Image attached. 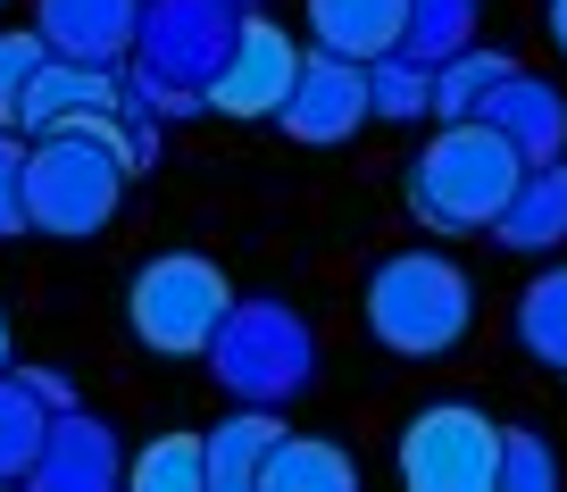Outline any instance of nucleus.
<instances>
[{"label": "nucleus", "instance_id": "obj_1", "mask_svg": "<svg viewBox=\"0 0 567 492\" xmlns=\"http://www.w3.org/2000/svg\"><path fill=\"white\" fill-rule=\"evenodd\" d=\"M125 184H134V167L117 142V109L59 125V134H25V217L51 243H92L117 217Z\"/></svg>", "mask_w": 567, "mask_h": 492}, {"label": "nucleus", "instance_id": "obj_2", "mask_svg": "<svg viewBox=\"0 0 567 492\" xmlns=\"http://www.w3.org/2000/svg\"><path fill=\"white\" fill-rule=\"evenodd\" d=\"M517 176H526V151L493 117L434 125V142L409 158V217L425 234H493V217L517 193Z\"/></svg>", "mask_w": 567, "mask_h": 492}, {"label": "nucleus", "instance_id": "obj_3", "mask_svg": "<svg viewBox=\"0 0 567 492\" xmlns=\"http://www.w3.org/2000/svg\"><path fill=\"white\" fill-rule=\"evenodd\" d=\"M359 309H368V335L392 359H443L476 326V284H467V267L451 250H392L368 276Z\"/></svg>", "mask_w": 567, "mask_h": 492}, {"label": "nucleus", "instance_id": "obj_4", "mask_svg": "<svg viewBox=\"0 0 567 492\" xmlns=\"http://www.w3.org/2000/svg\"><path fill=\"white\" fill-rule=\"evenodd\" d=\"M200 359H209V376L234 401H259V409H284L318 385V335H309V317L292 300H243L234 293V309L217 317Z\"/></svg>", "mask_w": 567, "mask_h": 492}, {"label": "nucleus", "instance_id": "obj_5", "mask_svg": "<svg viewBox=\"0 0 567 492\" xmlns=\"http://www.w3.org/2000/svg\"><path fill=\"white\" fill-rule=\"evenodd\" d=\"M226 309H234V284L200 250H159L125 284V326H134L142 351H159V359H200Z\"/></svg>", "mask_w": 567, "mask_h": 492}, {"label": "nucleus", "instance_id": "obj_6", "mask_svg": "<svg viewBox=\"0 0 567 492\" xmlns=\"http://www.w3.org/2000/svg\"><path fill=\"white\" fill-rule=\"evenodd\" d=\"M234 34H243V0H142L125 68H142L159 92H209Z\"/></svg>", "mask_w": 567, "mask_h": 492}, {"label": "nucleus", "instance_id": "obj_7", "mask_svg": "<svg viewBox=\"0 0 567 492\" xmlns=\"http://www.w3.org/2000/svg\"><path fill=\"white\" fill-rule=\"evenodd\" d=\"M401 484L409 492H493L501 484V426L476 401H425L401 426Z\"/></svg>", "mask_w": 567, "mask_h": 492}, {"label": "nucleus", "instance_id": "obj_8", "mask_svg": "<svg viewBox=\"0 0 567 492\" xmlns=\"http://www.w3.org/2000/svg\"><path fill=\"white\" fill-rule=\"evenodd\" d=\"M292 75H301V42L284 34L276 18L243 9V34H234V51L217 59V75H209L200 101H209L217 117H276L284 92H292Z\"/></svg>", "mask_w": 567, "mask_h": 492}, {"label": "nucleus", "instance_id": "obj_9", "mask_svg": "<svg viewBox=\"0 0 567 492\" xmlns=\"http://www.w3.org/2000/svg\"><path fill=\"white\" fill-rule=\"evenodd\" d=\"M276 125H284L292 142H309V151L351 142L359 125H375L368 68H359V59H334V51H301V75H292V92H284Z\"/></svg>", "mask_w": 567, "mask_h": 492}, {"label": "nucleus", "instance_id": "obj_10", "mask_svg": "<svg viewBox=\"0 0 567 492\" xmlns=\"http://www.w3.org/2000/svg\"><path fill=\"white\" fill-rule=\"evenodd\" d=\"M142 0H34V34L51 59H84V68H125L134 59Z\"/></svg>", "mask_w": 567, "mask_h": 492}, {"label": "nucleus", "instance_id": "obj_11", "mask_svg": "<svg viewBox=\"0 0 567 492\" xmlns=\"http://www.w3.org/2000/svg\"><path fill=\"white\" fill-rule=\"evenodd\" d=\"M34 484H42V492H109V484H125L117 434H109L92 409H51V434H42Z\"/></svg>", "mask_w": 567, "mask_h": 492}, {"label": "nucleus", "instance_id": "obj_12", "mask_svg": "<svg viewBox=\"0 0 567 492\" xmlns=\"http://www.w3.org/2000/svg\"><path fill=\"white\" fill-rule=\"evenodd\" d=\"M125 92L117 68H84V59H42V75L25 84L18 101V134H59V125H84V117H109Z\"/></svg>", "mask_w": 567, "mask_h": 492}, {"label": "nucleus", "instance_id": "obj_13", "mask_svg": "<svg viewBox=\"0 0 567 492\" xmlns=\"http://www.w3.org/2000/svg\"><path fill=\"white\" fill-rule=\"evenodd\" d=\"M493 243L501 250H526V259L567 250V151L559 158H526L517 193L501 201V217H493Z\"/></svg>", "mask_w": 567, "mask_h": 492}, {"label": "nucleus", "instance_id": "obj_14", "mask_svg": "<svg viewBox=\"0 0 567 492\" xmlns=\"http://www.w3.org/2000/svg\"><path fill=\"white\" fill-rule=\"evenodd\" d=\"M309 51H334V59H384L401 51V25H409V0H309Z\"/></svg>", "mask_w": 567, "mask_h": 492}, {"label": "nucleus", "instance_id": "obj_15", "mask_svg": "<svg viewBox=\"0 0 567 492\" xmlns=\"http://www.w3.org/2000/svg\"><path fill=\"white\" fill-rule=\"evenodd\" d=\"M276 442H284V409L243 401L234 418H217L209 434H200V451H209V492H259V468H267Z\"/></svg>", "mask_w": 567, "mask_h": 492}, {"label": "nucleus", "instance_id": "obj_16", "mask_svg": "<svg viewBox=\"0 0 567 492\" xmlns=\"http://www.w3.org/2000/svg\"><path fill=\"white\" fill-rule=\"evenodd\" d=\"M484 117H493L526 158H559V151H567V92L550 84V75H526V68H517L509 84L493 92V109H484Z\"/></svg>", "mask_w": 567, "mask_h": 492}, {"label": "nucleus", "instance_id": "obj_17", "mask_svg": "<svg viewBox=\"0 0 567 492\" xmlns=\"http://www.w3.org/2000/svg\"><path fill=\"white\" fill-rule=\"evenodd\" d=\"M259 492H359V459L334 434H292L284 426V442L259 468Z\"/></svg>", "mask_w": 567, "mask_h": 492}, {"label": "nucleus", "instance_id": "obj_18", "mask_svg": "<svg viewBox=\"0 0 567 492\" xmlns=\"http://www.w3.org/2000/svg\"><path fill=\"white\" fill-rule=\"evenodd\" d=\"M517 75L509 51H493V42H467L460 59H443L434 68V125H460V117H484L493 109V92Z\"/></svg>", "mask_w": 567, "mask_h": 492}, {"label": "nucleus", "instance_id": "obj_19", "mask_svg": "<svg viewBox=\"0 0 567 492\" xmlns=\"http://www.w3.org/2000/svg\"><path fill=\"white\" fill-rule=\"evenodd\" d=\"M42 434H51V401L25 385V368H0V484H34Z\"/></svg>", "mask_w": 567, "mask_h": 492}, {"label": "nucleus", "instance_id": "obj_20", "mask_svg": "<svg viewBox=\"0 0 567 492\" xmlns=\"http://www.w3.org/2000/svg\"><path fill=\"white\" fill-rule=\"evenodd\" d=\"M476 34H484V0H409L401 59H417V68H443V59H460Z\"/></svg>", "mask_w": 567, "mask_h": 492}, {"label": "nucleus", "instance_id": "obj_21", "mask_svg": "<svg viewBox=\"0 0 567 492\" xmlns=\"http://www.w3.org/2000/svg\"><path fill=\"white\" fill-rule=\"evenodd\" d=\"M517 351L534 368L567 376V267H543V276L517 293Z\"/></svg>", "mask_w": 567, "mask_h": 492}, {"label": "nucleus", "instance_id": "obj_22", "mask_svg": "<svg viewBox=\"0 0 567 492\" xmlns=\"http://www.w3.org/2000/svg\"><path fill=\"white\" fill-rule=\"evenodd\" d=\"M125 484H142V492H209V451H200V434H151L142 459H125Z\"/></svg>", "mask_w": 567, "mask_h": 492}, {"label": "nucleus", "instance_id": "obj_23", "mask_svg": "<svg viewBox=\"0 0 567 492\" xmlns=\"http://www.w3.org/2000/svg\"><path fill=\"white\" fill-rule=\"evenodd\" d=\"M368 101H375V125L434 117V68H417V59H401V51L368 59Z\"/></svg>", "mask_w": 567, "mask_h": 492}, {"label": "nucleus", "instance_id": "obj_24", "mask_svg": "<svg viewBox=\"0 0 567 492\" xmlns=\"http://www.w3.org/2000/svg\"><path fill=\"white\" fill-rule=\"evenodd\" d=\"M559 484V451L543 426H501V484L493 492H550Z\"/></svg>", "mask_w": 567, "mask_h": 492}, {"label": "nucleus", "instance_id": "obj_25", "mask_svg": "<svg viewBox=\"0 0 567 492\" xmlns=\"http://www.w3.org/2000/svg\"><path fill=\"white\" fill-rule=\"evenodd\" d=\"M42 59H51V42H42L34 25H25V34H0V125H18V101L42 75Z\"/></svg>", "mask_w": 567, "mask_h": 492}, {"label": "nucleus", "instance_id": "obj_26", "mask_svg": "<svg viewBox=\"0 0 567 492\" xmlns=\"http://www.w3.org/2000/svg\"><path fill=\"white\" fill-rule=\"evenodd\" d=\"M18 234H34V217H25V134L0 125V243H18Z\"/></svg>", "mask_w": 567, "mask_h": 492}, {"label": "nucleus", "instance_id": "obj_27", "mask_svg": "<svg viewBox=\"0 0 567 492\" xmlns=\"http://www.w3.org/2000/svg\"><path fill=\"white\" fill-rule=\"evenodd\" d=\"M25 385H34L51 409H75V392H68V376H59V368H25Z\"/></svg>", "mask_w": 567, "mask_h": 492}, {"label": "nucleus", "instance_id": "obj_28", "mask_svg": "<svg viewBox=\"0 0 567 492\" xmlns=\"http://www.w3.org/2000/svg\"><path fill=\"white\" fill-rule=\"evenodd\" d=\"M550 42L567 51V0H550Z\"/></svg>", "mask_w": 567, "mask_h": 492}, {"label": "nucleus", "instance_id": "obj_29", "mask_svg": "<svg viewBox=\"0 0 567 492\" xmlns=\"http://www.w3.org/2000/svg\"><path fill=\"white\" fill-rule=\"evenodd\" d=\"M0 368H9V326H0Z\"/></svg>", "mask_w": 567, "mask_h": 492}, {"label": "nucleus", "instance_id": "obj_30", "mask_svg": "<svg viewBox=\"0 0 567 492\" xmlns=\"http://www.w3.org/2000/svg\"><path fill=\"white\" fill-rule=\"evenodd\" d=\"M243 9H259V0H243Z\"/></svg>", "mask_w": 567, "mask_h": 492}]
</instances>
